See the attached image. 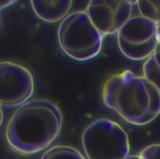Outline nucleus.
<instances>
[{
    "label": "nucleus",
    "instance_id": "ddd939ff",
    "mask_svg": "<svg viewBox=\"0 0 160 159\" xmlns=\"http://www.w3.org/2000/svg\"><path fill=\"white\" fill-rule=\"evenodd\" d=\"M154 57V60L156 61V63L160 67V45L158 44L157 47L155 51V52L152 54Z\"/></svg>",
    "mask_w": 160,
    "mask_h": 159
},
{
    "label": "nucleus",
    "instance_id": "39448f33",
    "mask_svg": "<svg viewBox=\"0 0 160 159\" xmlns=\"http://www.w3.org/2000/svg\"><path fill=\"white\" fill-rule=\"evenodd\" d=\"M158 25L141 15L132 16L117 33L122 55L133 61L148 59L157 47Z\"/></svg>",
    "mask_w": 160,
    "mask_h": 159
},
{
    "label": "nucleus",
    "instance_id": "dca6fc26",
    "mask_svg": "<svg viewBox=\"0 0 160 159\" xmlns=\"http://www.w3.org/2000/svg\"><path fill=\"white\" fill-rule=\"evenodd\" d=\"M3 120V110L2 106L0 105V126H1Z\"/></svg>",
    "mask_w": 160,
    "mask_h": 159
},
{
    "label": "nucleus",
    "instance_id": "20e7f679",
    "mask_svg": "<svg viewBox=\"0 0 160 159\" xmlns=\"http://www.w3.org/2000/svg\"><path fill=\"white\" fill-rule=\"evenodd\" d=\"M82 142L87 159H125L129 156L128 135L109 119L100 118L90 124L83 132Z\"/></svg>",
    "mask_w": 160,
    "mask_h": 159
},
{
    "label": "nucleus",
    "instance_id": "2eb2a0df",
    "mask_svg": "<svg viewBox=\"0 0 160 159\" xmlns=\"http://www.w3.org/2000/svg\"><path fill=\"white\" fill-rule=\"evenodd\" d=\"M125 159H144V158H142L140 155H133V156H129Z\"/></svg>",
    "mask_w": 160,
    "mask_h": 159
},
{
    "label": "nucleus",
    "instance_id": "7ed1b4c3",
    "mask_svg": "<svg viewBox=\"0 0 160 159\" xmlns=\"http://www.w3.org/2000/svg\"><path fill=\"white\" fill-rule=\"evenodd\" d=\"M58 39L62 51L71 59L79 61L95 57L103 43L102 35L86 11L68 14L60 24Z\"/></svg>",
    "mask_w": 160,
    "mask_h": 159
},
{
    "label": "nucleus",
    "instance_id": "f8f14e48",
    "mask_svg": "<svg viewBox=\"0 0 160 159\" xmlns=\"http://www.w3.org/2000/svg\"><path fill=\"white\" fill-rule=\"evenodd\" d=\"M139 155L144 159H160V144H151L147 146Z\"/></svg>",
    "mask_w": 160,
    "mask_h": 159
},
{
    "label": "nucleus",
    "instance_id": "6e6552de",
    "mask_svg": "<svg viewBox=\"0 0 160 159\" xmlns=\"http://www.w3.org/2000/svg\"><path fill=\"white\" fill-rule=\"evenodd\" d=\"M72 1H40L32 0L31 5L33 11L39 19L47 23H53L62 21L70 11Z\"/></svg>",
    "mask_w": 160,
    "mask_h": 159
},
{
    "label": "nucleus",
    "instance_id": "1a4fd4ad",
    "mask_svg": "<svg viewBox=\"0 0 160 159\" xmlns=\"http://www.w3.org/2000/svg\"><path fill=\"white\" fill-rule=\"evenodd\" d=\"M41 159H87L75 148L68 146H56L43 154Z\"/></svg>",
    "mask_w": 160,
    "mask_h": 159
},
{
    "label": "nucleus",
    "instance_id": "9d476101",
    "mask_svg": "<svg viewBox=\"0 0 160 159\" xmlns=\"http://www.w3.org/2000/svg\"><path fill=\"white\" fill-rule=\"evenodd\" d=\"M136 6L140 15L153 21L157 25L160 24V1L139 0Z\"/></svg>",
    "mask_w": 160,
    "mask_h": 159
},
{
    "label": "nucleus",
    "instance_id": "4468645a",
    "mask_svg": "<svg viewBox=\"0 0 160 159\" xmlns=\"http://www.w3.org/2000/svg\"><path fill=\"white\" fill-rule=\"evenodd\" d=\"M14 2L13 0H3V1H0V10L6 8L7 7L12 5Z\"/></svg>",
    "mask_w": 160,
    "mask_h": 159
},
{
    "label": "nucleus",
    "instance_id": "f03ea898",
    "mask_svg": "<svg viewBox=\"0 0 160 159\" xmlns=\"http://www.w3.org/2000/svg\"><path fill=\"white\" fill-rule=\"evenodd\" d=\"M102 99L125 122L147 125L160 114V92L144 76L126 70L112 75L104 84Z\"/></svg>",
    "mask_w": 160,
    "mask_h": 159
},
{
    "label": "nucleus",
    "instance_id": "f3484780",
    "mask_svg": "<svg viewBox=\"0 0 160 159\" xmlns=\"http://www.w3.org/2000/svg\"><path fill=\"white\" fill-rule=\"evenodd\" d=\"M157 36H158V45H160V24L158 25V31H157Z\"/></svg>",
    "mask_w": 160,
    "mask_h": 159
},
{
    "label": "nucleus",
    "instance_id": "423d86ee",
    "mask_svg": "<svg viewBox=\"0 0 160 159\" xmlns=\"http://www.w3.org/2000/svg\"><path fill=\"white\" fill-rule=\"evenodd\" d=\"M34 90L31 72L13 61H0V105L21 106L30 99Z\"/></svg>",
    "mask_w": 160,
    "mask_h": 159
},
{
    "label": "nucleus",
    "instance_id": "9b49d317",
    "mask_svg": "<svg viewBox=\"0 0 160 159\" xmlns=\"http://www.w3.org/2000/svg\"><path fill=\"white\" fill-rule=\"evenodd\" d=\"M144 77L151 82L160 92V67L151 55L147 59L143 66Z\"/></svg>",
    "mask_w": 160,
    "mask_h": 159
},
{
    "label": "nucleus",
    "instance_id": "0eeeda50",
    "mask_svg": "<svg viewBox=\"0 0 160 159\" xmlns=\"http://www.w3.org/2000/svg\"><path fill=\"white\" fill-rule=\"evenodd\" d=\"M137 1L91 0L86 12L102 36L112 35L121 30L132 16Z\"/></svg>",
    "mask_w": 160,
    "mask_h": 159
},
{
    "label": "nucleus",
    "instance_id": "f257e3e1",
    "mask_svg": "<svg viewBox=\"0 0 160 159\" xmlns=\"http://www.w3.org/2000/svg\"><path fill=\"white\" fill-rule=\"evenodd\" d=\"M62 115L57 105L45 99L21 104L10 118L6 139L16 152L30 155L48 147L60 134Z\"/></svg>",
    "mask_w": 160,
    "mask_h": 159
}]
</instances>
